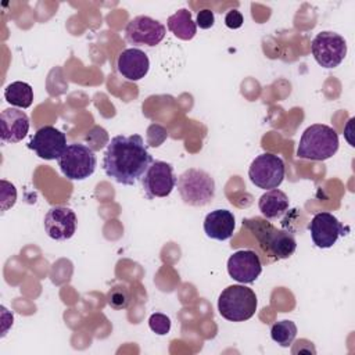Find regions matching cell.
Masks as SVG:
<instances>
[{
	"instance_id": "cell-25",
	"label": "cell",
	"mask_w": 355,
	"mask_h": 355,
	"mask_svg": "<svg viewBox=\"0 0 355 355\" xmlns=\"http://www.w3.org/2000/svg\"><path fill=\"white\" fill-rule=\"evenodd\" d=\"M0 201H1V211H7L11 208L17 201V190L15 186L7 180H1V193H0Z\"/></svg>"
},
{
	"instance_id": "cell-4",
	"label": "cell",
	"mask_w": 355,
	"mask_h": 355,
	"mask_svg": "<svg viewBox=\"0 0 355 355\" xmlns=\"http://www.w3.org/2000/svg\"><path fill=\"white\" fill-rule=\"evenodd\" d=\"M255 293L243 284L226 287L218 298V311L226 320L244 322L254 316L257 311Z\"/></svg>"
},
{
	"instance_id": "cell-27",
	"label": "cell",
	"mask_w": 355,
	"mask_h": 355,
	"mask_svg": "<svg viewBox=\"0 0 355 355\" xmlns=\"http://www.w3.org/2000/svg\"><path fill=\"white\" fill-rule=\"evenodd\" d=\"M244 22L243 14L239 10H230L227 11L226 17H225V25L230 29H239Z\"/></svg>"
},
{
	"instance_id": "cell-6",
	"label": "cell",
	"mask_w": 355,
	"mask_h": 355,
	"mask_svg": "<svg viewBox=\"0 0 355 355\" xmlns=\"http://www.w3.org/2000/svg\"><path fill=\"white\" fill-rule=\"evenodd\" d=\"M62 175L69 180H85L97 166L94 151L82 143L67 146L62 155L57 159Z\"/></svg>"
},
{
	"instance_id": "cell-11",
	"label": "cell",
	"mask_w": 355,
	"mask_h": 355,
	"mask_svg": "<svg viewBox=\"0 0 355 355\" xmlns=\"http://www.w3.org/2000/svg\"><path fill=\"white\" fill-rule=\"evenodd\" d=\"M313 244L318 248H330L336 244L338 237L347 234L349 230L330 212H318L308 225Z\"/></svg>"
},
{
	"instance_id": "cell-10",
	"label": "cell",
	"mask_w": 355,
	"mask_h": 355,
	"mask_svg": "<svg viewBox=\"0 0 355 355\" xmlns=\"http://www.w3.org/2000/svg\"><path fill=\"white\" fill-rule=\"evenodd\" d=\"M166 28L148 15H137L125 28V37L130 44L154 47L165 37Z\"/></svg>"
},
{
	"instance_id": "cell-13",
	"label": "cell",
	"mask_w": 355,
	"mask_h": 355,
	"mask_svg": "<svg viewBox=\"0 0 355 355\" xmlns=\"http://www.w3.org/2000/svg\"><path fill=\"white\" fill-rule=\"evenodd\" d=\"M43 226L50 239L64 241L71 239L76 232V215L68 207L55 205L44 215Z\"/></svg>"
},
{
	"instance_id": "cell-3",
	"label": "cell",
	"mask_w": 355,
	"mask_h": 355,
	"mask_svg": "<svg viewBox=\"0 0 355 355\" xmlns=\"http://www.w3.org/2000/svg\"><path fill=\"white\" fill-rule=\"evenodd\" d=\"M338 135L327 125L315 123L308 126L298 143L297 157L309 161H324L338 150Z\"/></svg>"
},
{
	"instance_id": "cell-24",
	"label": "cell",
	"mask_w": 355,
	"mask_h": 355,
	"mask_svg": "<svg viewBox=\"0 0 355 355\" xmlns=\"http://www.w3.org/2000/svg\"><path fill=\"white\" fill-rule=\"evenodd\" d=\"M148 326L155 334L165 336L171 330V319L161 312H155L148 318Z\"/></svg>"
},
{
	"instance_id": "cell-1",
	"label": "cell",
	"mask_w": 355,
	"mask_h": 355,
	"mask_svg": "<svg viewBox=\"0 0 355 355\" xmlns=\"http://www.w3.org/2000/svg\"><path fill=\"white\" fill-rule=\"evenodd\" d=\"M153 161L140 135H118L107 146L103 157V169L116 183L133 186L143 178Z\"/></svg>"
},
{
	"instance_id": "cell-17",
	"label": "cell",
	"mask_w": 355,
	"mask_h": 355,
	"mask_svg": "<svg viewBox=\"0 0 355 355\" xmlns=\"http://www.w3.org/2000/svg\"><path fill=\"white\" fill-rule=\"evenodd\" d=\"M236 226L234 215L227 209H215L204 219V232L209 239L223 241L233 236Z\"/></svg>"
},
{
	"instance_id": "cell-23",
	"label": "cell",
	"mask_w": 355,
	"mask_h": 355,
	"mask_svg": "<svg viewBox=\"0 0 355 355\" xmlns=\"http://www.w3.org/2000/svg\"><path fill=\"white\" fill-rule=\"evenodd\" d=\"M85 141H86V146L89 148H92L93 151H98L101 148H104V146L110 143V137H108V133L104 128L96 125L93 126L85 136Z\"/></svg>"
},
{
	"instance_id": "cell-18",
	"label": "cell",
	"mask_w": 355,
	"mask_h": 355,
	"mask_svg": "<svg viewBox=\"0 0 355 355\" xmlns=\"http://www.w3.org/2000/svg\"><path fill=\"white\" fill-rule=\"evenodd\" d=\"M290 201L284 191L279 189H272L263 193L258 201V207L261 214L266 219H277L286 214L288 209Z\"/></svg>"
},
{
	"instance_id": "cell-15",
	"label": "cell",
	"mask_w": 355,
	"mask_h": 355,
	"mask_svg": "<svg viewBox=\"0 0 355 355\" xmlns=\"http://www.w3.org/2000/svg\"><path fill=\"white\" fill-rule=\"evenodd\" d=\"M150 68V60L147 54L140 49H126L116 60V69L126 80H140L143 79Z\"/></svg>"
},
{
	"instance_id": "cell-22",
	"label": "cell",
	"mask_w": 355,
	"mask_h": 355,
	"mask_svg": "<svg viewBox=\"0 0 355 355\" xmlns=\"http://www.w3.org/2000/svg\"><path fill=\"white\" fill-rule=\"evenodd\" d=\"M107 304L116 311L125 309L130 304V293L123 286H115L112 287L107 294Z\"/></svg>"
},
{
	"instance_id": "cell-19",
	"label": "cell",
	"mask_w": 355,
	"mask_h": 355,
	"mask_svg": "<svg viewBox=\"0 0 355 355\" xmlns=\"http://www.w3.org/2000/svg\"><path fill=\"white\" fill-rule=\"evenodd\" d=\"M168 29L182 40H190L197 33V25L191 18V12L186 8L178 10L166 21Z\"/></svg>"
},
{
	"instance_id": "cell-12",
	"label": "cell",
	"mask_w": 355,
	"mask_h": 355,
	"mask_svg": "<svg viewBox=\"0 0 355 355\" xmlns=\"http://www.w3.org/2000/svg\"><path fill=\"white\" fill-rule=\"evenodd\" d=\"M28 147L35 151L39 158L58 159L67 148V136L54 126L46 125L36 130Z\"/></svg>"
},
{
	"instance_id": "cell-9",
	"label": "cell",
	"mask_w": 355,
	"mask_h": 355,
	"mask_svg": "<svg viewBox=\"0 0 355 355\" xmlns=\"http://www.w3.org/2000/svg\"><path fill=\"white\" fill-rule=\"evenodd\" d=\"M178 178L173 173V166L165 161H153L141 178L143 190L147 198L168 197L175 189Z\"/></svg>"
},
{
	"instance_id": "cell-8",
	"label": "cell",
	"mask_w": 355,
	"mask_h": 355,
	"mask_svg": "<svg viewBox=\"0 0 355 355\" xmlns=\"http://www.w3.org/2000/svg\"><path fill=\"white\" fill-rule=\"evenodd\" d=\"M311 50L315 61L320 67L336 68L347 55V42L336 32L323 31L313 37Z\"/></svg>"
},
{
	"instance_id": "cell-16",
	"label": "cell",
	"mask_w": 355,
	"mask_h": 355,
	"mask_svg": "<svg viewBox=\"0 0 355 355\" xmlns=\"http://www.w3.org/2000/svg\"><path fill=\"white\" fill-rule=\"evenodd\" d=\"M29 130L28 115L18 108H7L0 114V139L3 143H18Z\"/></svg>"
},
{
	"instance_id": "cell-7",
	"label": "cell",
	"mask_w": 355,
	"mask_h": 355,
	"mask_svg": "<svg viewBox=\"0 0 355 355\" xmlns=\"http://www.w3.org/2000/svg\"><path fill=\"white\" fill-rule=\"evenodd\" d=\"M284 173L286 166L283 159L272 153L258 155L248 168L250 180L263 190L277 189L284 179Z\"/></svg>"
},
{
	"instance_id": "cell-21",
	"label": "cell",
	"mask_w": 355,
	"mask_h": 355,
	"mask_svg": "<svg viewBox=\"0 0 355 355\" xmlns=\"http://www.w3.org/2000/svg\"><path fill=\"white\" fill-rule=\"evenodd\" d=\"M295 336H297V326L291 320H280L270 327V337L280 347H290Z\"/></svg>"
},
{
	"instance_id": "cell-14",
	"label": "cell",
	"mask_w": 355,
	"mask_h": 355,
	"mask_svg": "<svg viewBox=\"0 0 355 355\" xmlns=\"http://www.w3.org/2000/svg\"><path fill=\"white\" fill-rule=\"evenodd\" d=\"M262 272L259 257L251 250H239L227 259V273L239 283H254Z\"/></svg>"
},
{
	"instance_id": "cell-26",
	"label": "cell",
	"mask_w": 355,
	"mask_h": 355,
	"mask_svg": "<svg viewBox=\"0 0 355 355\" xmlns=\"http://www.w3.org/2000/svg\"><path fill=\"white\" fill-rule=\"evenodd\" d=\"M214 22H215V15H214L212 10L204 8V10L198 11L197 21H196L197 26H200L201 29H209L211 26H214Z\"/></svg>"
},
{
	"instance_id": "cell-20",
	"label": "cell",
	"mask_w": 355,
	"mask_h": 355,
	"mask_svg": "<svg viewBox=\"0 0 355 355\" xmlns=\"http://www.w3.org/2000/svg\"><path fill=\"white\" fill-rule=\"evenodd\" d=\"M4 98L11 105H15L19 108H28L33 101V89L29 83L17 80L10 83L6 87Z\"/></svg>"
},
{
	"instance_id": "cell-5",
	"label": "cell",
	"mask_w": 355,
	"mask_h": 355,
	"mask_svg": "<svg viewBox=\"0 0 355 355\" xmlns=\"http://www.w3.org/2000/svg\"><path fill=\"white\" fill-rule=\"evenodd\" d=\"M176 184L183 202L187 205L204 207L214 200L215 180L202 169L189 168L178 178Z\"/></svg>"
},
{
	"instance_id": "cell-2",
	"label": "cell",
	"mask_w": 355,
	"mask_h": 355,
	"mask_svg": "<svg viewBox=\"0 0 355 355\" xmlns=\"http://www.w3.org/2000/svg\"><path fill=\"white\" fill-rule=\"evenodd\" d=\"M243 226L255 236L263 252L273 259H286L291 257L297 248L295 237L290 230L276 229L266 219H243Z\"/></svg>"
}]
</instances>
